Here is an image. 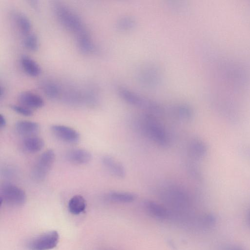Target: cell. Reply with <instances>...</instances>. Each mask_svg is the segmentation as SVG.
<instances>
[{
	"label": "cell",
	"instance_id": "6da1fadb",
	"mask_svg": "<svg viewBox=\"0 0 250 250\" xmlns=\"http://www.w3.org/2000/svg\"><path fill=\"white\" fill-rule=\"evenodd\" d=\"M53 9L60 24L75 35L85 29L81 18L66 5L60 2H55Z\"/></svg>",
	"mask_w": 250,
	"mask_h": 250
},
{
	"label": "cell",
	"instance_id": "7a4b0ae2",
	"mask_svg": "<svg viewBox=\"0 0 250 250\" xmlns=\"http://www.w3.org/2000/svg\"><path fill=\"white\" fill-rule=\"evenodd\" d=\"M144 130L147 136L160 146L168 143L166 131L156 117L152 114H146L143 120Z\"/></svg>",
	"mask_w": 250,
	"mask_h": 250
},
{
	"label": "cell",
	"instance_id": "3957f363",
	"mask_svg": "<svg viewBox=\"0 0 250 250\" xmlns=\"http://www.w3.org/2000/svg\"><path fill=\"white\" fill-rule=\"evenodd\" d=\"M55 160V154L52 149L43 152L36 161L31 171L32 178L41 181L47 176L51 169Z\"/></svg>",
	"mask_w": 250,
	"mask_h": 250
},
{
	"label": "cell",
	"instance_id": "277c9868",
	"mask_svg": "<svg viewBox=\"0 0 250 250\" xmlns=\"http://www.w3.org/2000/svg\"><path fill=\"white\" fill-rule=\"evenodd\" d=\"M0 202L13 206H21L26 201V194L24 190L17 186L10 183H4L0 187Z\"/></svg>",
	"mask_w": 250,
	"mask_h": 250
},
{
	"label": "cell",
	"instance_id": "5b68a950",
	"mask_svg": "<svg viewBox=\"0 0 250 250\" xmlns=\"http://www.w3.org/2000/svg\"><path fill=\"white\" fill-rule=\"evenodd\" d=\"M118 92L122 98L129 104L145 108L153 113H159L162 111L161 107L154 102L143 98L124 87H120Z\"/></svg>",
	"mask_w": 250,
	"mask_h": 250
},
{
	"label": "cell",
	"instance_id": "8992f818",
	"mask_svg": "<svg viewBox=\"0 0 250 250\" xmlns=\"http://www.w3.org/2000/svg\"><path fill=\"white\" fill-rule=\"evenodd\" d=\"M59 235L55 230L45 232L31 240L27 247L30 250H49L56 247Z\"/></svg>",
	"mask_w": 250,
	"mask_h": 250
},
{
	"label": "cell",
	"instance_id": "52a82bcc",
	"mask_svg": "<svg viewBox=\"0 0 250 250\" xmlns=\"http://www.w3.org/2000/svg\"><path fill=\"white\" fill-rule=\"evenodd\" d=\"M51 131L56 138L67 143H76L80 138L77 130L64 125H54L51 126Z\"/></svg>",
	"mask_w": 250,
	"mask_h": 250
},
{
	"label": "cell",
	"instance_id": "ba28073f",
	"mask_svg": "<svg viewBox=\"0 0 250 250\" xmlns=\"http://www.w3.org/2000/svg\"><path fill=\"white\" fill-rule=\"evenodd\" d=\"M102 163L111 174L119 178H124L126 175V170L124 165L109 155H104L102 158Z\"/></svg>",
	"mask_w": 250,
	"mask_h": 250
},
{
	"label": "cell",
	"instance_id": "9c48e42d",
	"mask_svg": "<svg viewBox=\"0 0 250 250\" xmlns=\"http://www.w3.org/2000/svg\"><path fill=\"white\" fill-rule=\"evenodd\" d=\"M18 100L21 104L30 109H38L44 105L43 99L39 95L30 91H23L19 94Z\"/></svg>",
	"mask_w": 250,
	"mask_h": 250
},
{
	"label": "cell",
	"instance_id": "30bf717a",
	"mask_svg": "<svg viewBox=\"0 0 250 250\" xmlns=\"http://www.w3.org/2000/svg\"><path fill=\"white\" fill-rule=\"evenodd\" d=\"M65 159L68 162L77 164L84 165L89 163L91 159V154L82 148H73L68 150L65 154Z\"/></svg>",
	"mask_w": 250,
	"mask_h": 250
},
{
	"label": "cell",
	"instance_id": "8fae6325",
	"mask_svg": "<svg viewBox=\"0 0 250 250\" xmlns=\"http://www.w3.org/2000/svg\"><path fill=\"white\" fill-rule=\"evenodd\" d=\"M40 125L36 122L20 120L15 124L16 132L24 137L36 135L40 130Z\"/></svg>",
	"mask_w": 250,
	"mask_h": 250
},
{
	"label": "cell",
	"instance_id": "7c38bea8",
	"mask_svg": "<svg viewBox=\"0 0 250 250\" xmlns=\"http://www.w3.org/2000/svg\"><path fill=\"white\" fill-rule=\"evenodd\" d=\"M160 73L153 66H146L140 73V79L143 84L149 86H155L160 81Z\"/></svg>",
	"mask_w": 250,
	"mask_h": 250
},
{
	"label": "cell",
	"instance_id": "4fadbf2b",
	"mask_svg": "<svg viewBox=\"0 0 250 250\" xmlns=\"http://www.w3.org/2000/svg\"><path fill=\"white\" fill-rule=\"evenodd\" d=\"M44 146V140L36 135L24 137L22 141V147L29 153L38 152L43 148Z\"/></svg>",
	"mask_w": 250,
	"mask_h": 250
},
{
	"label": "cell",
	"instance_id": "5bb4252c",
	"mask_svg": "<svg viewBox=\"0 0 250 250\" xmlns=\"http://www.w3.org/2000/svg\"><path fill=\"white\" fill-rule=\"evenodd\" d=\"M42 89L45 95L52 100L58 99L62 95V88L57 83L51 80L42 81Z\"/></svg>",
	"mask_w": 250,
	"mask_h": 250
},
{
	"label": "cell",
	"instance_id": "9a60e30c",
	"mask_svg": "<svg viewBox=\"0 0 250 250\" xmlns=\"http://www.w3.org/2000/svg\"><path fill=\"white\" fill-rule=\"evenodd\" d=\"M76 37L77 46L82 53L89 54L93 51L92 41L86 29L76 35Z\"/></svg>",
	"mask_w": 250,
	"mask_h": 250
},
{
	"label": "cell",
	"instance_id": "2e32d148",
	"mask_svg": "<svg viewBox=\"0 0 250 250\" xmlns=\"http://www.w3.org/2000/svg\"><path fill=\"white\" fill-rule=\"evenodd\" d=\"M20 62L23 70L28 75L35 77L41 74L40 66L30 57L23 55L21 58Z\"/></svg>",
	"mask_w": 250,
	"mask_h": 250
},
{
	"label": "cell",
	"instance_id": "e0dca14e",
	"mask_svg": "<svg viewBox=\"0 0 250 250\" xmlns=\"http://www.w3.org/2000/svg\"><path fill=\"white\" fill-rule=\"evenodd\" d=\"M13 16L14 21L20 32L24 36L30 33L31 24L28 17L21 12H16Z\"/></svg>",
	"mask_w": 250,
	"mask_h": 250
},
{
	"label": "cell",
	"instance_id": "ac0fdd59",
	"mask_svg": "<svg viewBox=\"0 0 250 250\" xmlns=\"http://www.w3.org/2000/svg\"><path fill=\"white\" fill-rule=\"evenodd\" d=\"M86 203L83 197L80 195L73 196L68 202L69 212L74 215H78L85 209Z\"/></svg>",
	"mask_w": 250,
	"mask_h": 250
},
{
	"label": "cell",
	"instance_id": "d6986e66",
	"mask_svg": "<svg viewBox=\"0 0 250 250\" xmlns=\"http://www.w3.org/2000/svg\"><path fill=\"white\" fill-rule=\"evenodd\" d=\"M145 205L148 211L156 217L161 219L166 218L168 215L167 208L157 203L148 201L146 202Z\"/></svg>",
	"mask_w": 250,
	"mask_h": 250
},
{
	"label": "cell",
	"instance_id": "ffe728a7",
	"mask_svg": "<svg viewBox=\"0 0 250 250\" xmlns=\"http://www.w3.org/2000/svg\"><path fill=\"white\" fill-rule=\"evenodd\" d=\"M189 148L191 155L196 158H202L206 153L207 147L205 144L197 138H194L190 141Z\"/></svg>",
	"mask_w": 250,
	"mask_h": 250
},
{
	"label": "cell",
	"instance_id": "44dd1931",
	"mask_svg": "<svg viewBox=\"0 0 250 250\" xmlns=\"http://www.w3.org/2000/svg\"><path fill=\"white\" fill-rule=\"evenodd\" d=\"M108 197L114 202L127 203L134 201L136 198V195L131 192L112 191L108 194Z\"/></svg>",
	"mask_w": 250,
	"mask_h": 250
},
{
	"label": "cell",
	"instance_id": "7402d4cb",
	"mask_svg": "<svg viewBox=\"0 0 250 250\" xmlns=\"http://www.w3.org/2000/svg\"><path fill=\"white\" fill-rule=\"evenodd\" d=\"M24 47L29 51H36L39 48V41L37 36L33 33L25 36L23 40Z\"/></svg>",
	"mask_w": 250,
	"mask_h": 250
},
{
	"label": "cell",
	"instance_id": "603a6c76",
	"mask_svg": "<svg viewBox=\"0 0 250 250\" xmlns=\"http://www.w3.org/2000/svg\"><path fill=\"white\" fill-rule=\"evenodd\" d=\"M175 111L178 117L184 121L190 120L193 116L192 109L186 104H181L176 107Z\"/></svg>",
	"mask_w": 250,
	"mask_h": 250
},
{
	"label": "cell",
	"instance_id": "cb8c5ba5",
	"mask_svg": "<svg viewBox=\"0 0 250 250\" xmlns=\"http://www.w3.org/2000/svg\"><path fill=\"white\" fill-rule=\"evenodd\" d=\"M135 24V21L132 18L125 17L119 21L117 27L120 30L126 31L134 28Z\"/></svg>",
	"mask_w": 250,
	"mask_h": 250
},
{
	"label": "cell",
	"instance_id": "d4e9b609",
	"mask_svg": "<svg viewBox=\"0 0 250 250\" xmlns=\"http://www.w3.org/2000/svg\"><path fill=\"white\" fill-rule=\"evenodd\" d=\"M10 107L15 112L24 116H31L33 114L31 109L21 104H12Z\"/></svg>",
	"mask_w": 250,
	"mask_h": 250
},
{
	"label": "cell",
	"instance_id": "484cf974",
	"mask_svg": "<svg viewBox=\"0 0 250 250\" xmlns=\"http://www.w3.org/2000/svg\"><path fill=\"white\" fill-rule=\"evenodd\" d=\"M217 222L215 215L211 213H207L201 218V223L203 226L210 228L214 226Z\"/></svg>",
	"mask_w": 250,
	"mask_h": 250
},
{
	"label": "cell",
	"instance_id": "4316f807",
	"mask_svg": "<svg viewBox=\"0 0 250 250\" xmlns=\"http://www.w3.org/2000/svg\"><path fill=\"white\" fill-rule=\"evenodd\" d=\"M224 250H246L243 248L236 245H230L225 248Z\"/></svg>",
	"mask_w": 250,
	"mask_h": 250
},
{
	"label": "cell",
	"instance_id": "83f0119b",
	"mask_svg": "<svg viewBox=\"0 0 250 250\" xmlns=\"http://www.w3.org/2000/svg\"><path fill=\"white\" fill-rule=\"evenodd\" d=\"M6 124V121L4 116L0 114V128H3L5 126Z\"/></svg>",
	"mask_w": 250,
	"mask_h": 250
},
{
	"label": "cell",
	"instance_id": "f1b7e54d",
	"mask_svg": "<svg viewBox=\"0 0 250 250\" xmlns=\"http://www.w3.org/2000/svg\"><path fill=\"white\" fill-rule=\"evenodd\" d=\"M3 173L6 176L10 177L14 174V172L13 169L6 168L5 170H4Z\"/></svg>",
	"mask_w": 250,
	"mask_h": 250
},
{
	"label": "cell",
	"instance_id": "f546056e",
	"mask_svg": "<svg viewBox=\"0 0 250 250\" xmlns=\"http://www.w3.org/2000/svg\"><path fill=\"white\" fill-rule=\"evenodd\" d=\"M30 4L31 5V6L35 8V9H37L38 8V2L36 0H30Z\"/></svg>",
	"mask_w": 250,
	"mask_h": 250
},
{
	"label": "cell",
	"instance_id": "4dcf8cb0",
	"mask_svg": "<svg viewBox=\"0 0 250 250\" xmlns=\"http://www.w3.org/2000/svg\"><path fill=\"white\" fill-rule=\"evenodd\" d=\"M248 220L249 225L250 226V211H249L248 215Z\"/></svg>",
	"mask_w": 250,
	"mask_h": 250
}]
</instances>
